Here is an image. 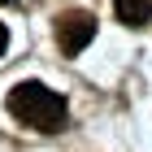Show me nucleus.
<instances>
[{
  "instance_id": "5",
  "label": "nucleus",
  "mask_w": 152,
  "mask_h": 152,
  "mask_svg": "<svg viewBox=\"0 0 152 152\" xmlns=\"http://www.w3.org/2000/svg\"><path fill=\"white\" fill-rule=\"evenodd\" d=\"M0 4H4V0H0Z\"/></svg>"
},
{
  "instance_id": "2",
  "label": "nucleus",
  "mask_w": 152,
  "mask_h": 152,
  "mask_svg": "<svg viewBox=\"0 0 152 152\" xmlns=\"http://www.w3.org/2000/svg\"><path fill=\"white\" fill-rule=\"evenodd\" d=\"M91 39H96V13L74 9V13H61L57 18V48L65 57H78Z\"/></svg>"
},
{
  "instance_id": "3",
  "label": "nucleus",
  "mask_w": 152,
  "mask_h": 152,
  "mask_svg": "<svg viewBox=\"0 0 152 152\" xmlns=\"http://www.w3.org/2000/svg\"><path fill=\"white\" fill-rule=\"evenodd\" d=\"M117 22L122 26H148L152 22V0H117Z\"/></svg>"
},
{
  "instance_id": "4",
  "label": "nucleus",
  "mask_w": 152,
  "mask_h": 152,
  "mask_svg": "<svg viewBox=\"0 0 152 152\" xmlns=\"http://www.w3.org/2000/svg\"><path fill=\"white\" fill-rule=\"evenodd\" d=\"M4 48H9V26L0 22V52H4Z\"/></svg>"
},
{
  "instance_id": "1",
  "label": "nucleus",
  "mask_w": 152,
  "mask_h": 152,
  "mask_svg": "<svg viewBox=\"0 0 152 152\" xmlns=\"http://www.w3.org/2000/svg\"><path fill=\"white\" fill-rule=\"evenodd\" d=\"M4 104H9V113L18 117L22 126L44 130V135L61 130V126H65V113H70L65 96H57L52 87H44V83H18Z\"/></svg>"
}]
</instances>
